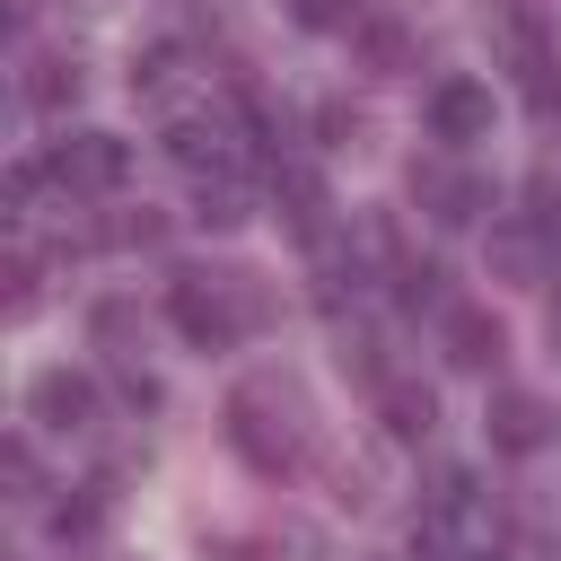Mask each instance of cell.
Returning a JSON list of instances; mask_svg holds the SVG:
<instances>
[{
  "instance_id": "ba28073f",
  "label": "cell",
  "mask_w": 561,
  "mask_h": 561,
  "mask_svg": "<svg viewBox=\"0 0 561 561\" xmlns=\"http://www.w3.org/2000/svg\"><path fill=\"white\" fill-rule=\"evenodd\" d=\"M272 210H280L289 237H307V245H324V228H333V193H324L316 167H272Z\"/></svg>"
},
{
  "instance_id": "7c38bea8",
  "label": "cell",
  "mask_w": 561,
  "mask_h": 561,
  "mask_svg": "<svg viewBox=\"0 0 561 561\" xmlns=\"http://www.w3.org/2000/svg\"><path fill=\"white\" fill-rule=\"evenodd\" d=\"M438 342H447V359H456V368H491V359L508 351V342H500V324H491L482 307H447V333H438Z\"/></svg>"
},
{
  "instance_id": "9c48e42d",
  "label": "cell",
  "mask_w": 561,
  "mask_h": 561,
  "mask_svg": "<svg viewBox=\"0 0 561 561\" xmlns=\"http://www.w3.org/2000/svg\"><path fill=\"white\" fill-rule=\"evenodd\" d=\"M26 412H35L44 430H61V438H70V430H88V421H96V386H88L79 368H44V377L26 386Z\"/></svg>"
},
{
  "instance_id": "8fae6325",
  "label": "cell",
  "mask_w": 561,
  "mask_h": 561,
  "mask_svg": "<svg viewBox=\"0 0 561 561\" xmlns=\"http://www.w3.org/2000/svg\"><path fill=\"white\" fill-rule=\"evenodd\" d=\"M412 193L430 202V219H447V228H465L473 210H482V184L473 175H456V167H421L412 175Z\"/></svg>"
},
{
  "instance_id": "4fadbf2b",
  "label": "cell",
  "mask_w": 561,
  "mask_h": 561,
  "mask_svg": "<svg viewBox=\"0 0 561 561\" xmlns=\"http://www.w3.org/2000/svg\"><path fill=\"white\" fill-rule=\"evenodd\" d=\"M184 70H193V53L167 35V44H149L140 61H131V96H149V105H175V88H184Z\"/></svg>"
},
{
  "instance_id": "52a82bcc",
  "label": "cell",
  "mask_w": 561,
  "mask_h": 561,
  "mask_svg": "<svg viewBox=\"0 0 561 561\" xmlns=\"http://www.w3.org/2000/svg\"><path fill=\"white\" fill-rule=\"evenodd\" d=\"M430 131H438L447 149L491 140V88H482V79H438V88H430Z\"/></svg>"
},
{
  "instance_id": "7a4b0ae2",
  "label": "cell",
  "mask_w": 561,
  "mask_h": 561,
  "mask_svg": "<svg viewBox=\"0 0 561 561\" xmlns=\"http://www.w3.org/2000/svg\"><path fill=\"white\" fill-rule=\"evenodd\" d=\"M167 316L193 351H228L254 333V280L245 272H175L167 280Z\"/></svg>"
},
{
  "instance_id": "9a60e30c",
  "label": "cell",
  "mask_w": 561,
  "mask_h": 561,
  "mask_svg": "<svg viewBox=\"0 0 561 561\" xmlns=\"http://www.w3.org/2000/svg\"><path fill=\"white\" fill-rule=\"evenodd\" d=\"M386 430L394 438H430V421H438V403H430V386H403V377H386Z\"/></svg>"
},
{
  "instance_id": "6da1fadb",
  "label": "cell",
  "mask_w": 561,
  "mask_h": 561,
  "mask_svg": "<svg viewBox=\"0 0 561 561\" xmlns=\"http://www.w3.org/2000/svg\"><path fill=\"white\" fill-rule=\"evenodd\" d=\"M228 447L254 465V473H298L307 465V447H316V421H307V394L289 386V377H245L237 394H228Z\"/></svg>"
},
{
  "instance_id": "8992f818",
  "label": "cell",
  "mask_w": 561,
  "mask_h": 561,
  "mask_svg": "<svg viewBox=\"0 0 561 561\" xmlns=\"http://www.w3.org/2000/svg\"><path fill=\"white\" fill-rule=\"evenodd\" d=\"M237 140H245V131H237L228 114H175V123H167V158H175L193 184L237 175Z\"/></svg>"
},
{
  "instance_id": "2e32d148",
  "label": "cell",
  "mask_w": 561,
  "mask_h": 561,
  "mask_svg": "<svg viewBox=\"0 0 561 561\" xmlns=\"http://www.w3.org/2000/svg\"><path fill=\"white\" fill-rule=\"evenodd\" d=\"M26 105H35V114H61V105H79V70H70V61H35V79H26Z\"/></svg>"
},
{
  "instance_id": "d6986e66",
  "label": "cell",
  "mask_w": 561,
  "mask_h": 561,
  "mask_svg": "<svg viewBox=\"0 0 561 561\" xmlns=\"http://www.w3.org/2000/svg\"><path fill=\"white\" fill-rule=\"evenodd\" d=\"M552 342H561V307H552Z\"/></svg>"
},
{
  "instance_id": "e0dca14e",
  "label": "cell",
  "mask_w": 561,
  "mask_h": 561,
  "mask_svg": "<svg viewBox=\"0 0 561 561\" xmlns=\"http://www.w3.org/2000/svg\"><path fill=\"white\" fill-rule=\"evenodd\" d=\"M96 517H105V500H96V491H88V500H61V508H53V535H61V543H79V535H96Z\"/></svg>"
},
{
  "instance_id": "ffe728a7",
  "label": "cell",
  "mask_w": 561,
  "mask_h": 561,
  "mask_svg": "<svg viewBox=\"0 0 561 561\" xmlns=\"http://www.w3.org/2000/svg\"><path fill=\"white\" fill-rule=\"evenodd\" d=\"M465 561H500V552H465Z\"/></svg>"
},
{
  "instance_id": "3957f363",
  "label": "cell",
  "mask_w": 561,
  "mask_h": 561,
  "mask_svg": "<svg viewBox=\"0 0 561 561\" xmlns=\"http://www.w3.org/2000/svg\"><path fill=\"white\" fill-rule=\"evenodd\" d=\"M421 561H465V552H500V508L473 473H438V491L421 500V526H412Z\"/></svg>"
},
{
  "instance_id": "5b68a950",
  "label": "cell",
  "mask_w": 561,
  "mask_h": 561,
  "mask_svg": "<svg viewBox=\"0 0 561 561\" xmlns=\"http://www.w3.org/2000/svg\"><path fill=\"white\" fill-rule=\"evenodd\" d=\"M500 44H508V70H517V96H526L535 114H552V105H561V61H552V44H543V18H535V9H500Z\"/></svg>"
},
{
  "instance_id": "5bb4252c",
  "label": "cell",
  "mask_w": 561,
  "mask_h": 561,
  "mask_svg": "<svg viewBox=\"0 0 561 561\" xmlns=\"http://www.w3.org/2000/svg\"><path fill=\"white\" fill-rule=\"evenodd\" d=\"M193 219H202V228H245V219H254V184H245V175L193 184Z\"/></svg>"
},
{
  "instance_id": "ac0fdd59",
  "label": "cell",
  "mask_w": 561,
  "mask_h": 561,
  "mask_svg": "<svg viewBox=\"0 0 561 561\" xmlns=\"http://www.w3.org/2000/svg\"><path fill=\"white\" fill-rule=\"evenodd\" d=\"M289 18H298V26H316V35H333V26H351V18H359V0H289Z\"/></svg>"
},
{
  "instance_id": "277c9868",
  "label": "cell",
  "mask_w": 561,
  "mask_h": 561,
  "mask_svg": "<svg viewBox=\"0 0 561 561\" xmlns=\"http://www.w3.org/2000/svg\"><path fill=\"white\" fill-rule=\"evenodd\" d=\"M44 167H53L61 193H114L131 175V140H114V131H61L44 149Z\"/></svg>"
},
{
  "instance_id": "30bf717a",
  "label": "cell",
  "mask_w": 561,
  "mask_h": 561,
  "mask_svg": "<svg viewBox=\"0 0 561 561\" xmlns=\"http://www.w3.org/2000/svg\"><path fill=\"white\" fill-rule=\"evenodd\" d=\"M482 430H491L500 456H535V447L552 438V403H543V394H491V421H482Z\"/></svg>"
}]
</instances>
